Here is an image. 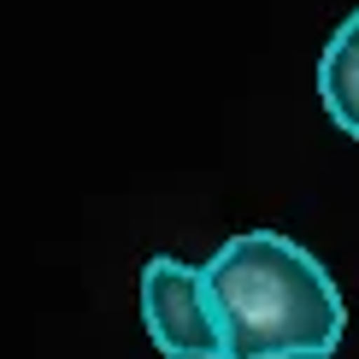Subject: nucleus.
I'll return each instance as SVG.
<instances>
[{
    "mask_svg": "<svg viewBox=\"0 0 359 359\" xmlns=\"http://www.w3.org/2000/svg\"><path fill=\"white\" fill-rule=\"evenodd\" d=\"M142 324L165 359H218V318L201 265L154 253L142 265Z\"/></svg>",
    "mask_w": 359,
    "mask_h": 359,
    "instance_id": "2",
    "label": "nucleus"
},
{
    "mask_svg": "<svg viewBox=\"0 0 359 359\" xmlns=\"http://www.w3.org/2000/svg\"><path fill=\"white\" fill-rule=\"evenodd\" d=\"M318 100L336 130L359 142V6L336 24V36L318 53Z\"/></svg>",
    "mask_w": 359,
    "mask_h": 359,
    "instance_id": "3",
    "label": "nucleus"
},
{
    "mask_svg": "<svg viewBox=\"0 0 359 359\" xmlns=\"http://www.w3.org/2000/svg\"><path fill=\"white\" fill-rule=\"evenodd\" d=\"M218 359H330L348 330L336 277L277 230H242L201 265Z\"/></svg>",
    "mask_w": 359,
    "mask_h": 359,
    "instance_id": "1",
    "label": "nucleus"
}]
</instances>
